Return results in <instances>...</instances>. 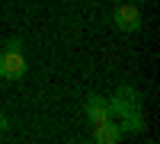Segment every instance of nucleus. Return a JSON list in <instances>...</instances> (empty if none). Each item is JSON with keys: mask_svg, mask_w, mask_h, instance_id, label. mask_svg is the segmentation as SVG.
Here are the masks:
<instances>
[{"mask_svg": "<svg viewBox=\"0 0 160 144\" xmlns=\"http://www.w3.org/2000/svg\"><path fill=\"white\" fill-rule=\"evenodd\" d=\"M112 22H115V29H122V32H141V10L138 7H131V3H122L118 0V7L112 10Z\"/></svg>", "mask_w": 160, "mask_h": 144, "instance_id": "nucleus-2", "label": "nucleus"}, {"mask_svg": "<svg viewBox=\"0 0 160 144\" xmlns=\"http://www.w3.org/2000/svg\"><path fill=\"white\" fill-rule=\"evenodd\" d=\"M7 48H13V51H22V38H10V42H7Z\"/></svg>", "mask_w": 160, "mask_h": 144, "instance_id": "nucleus-6", "label": "nucleus"}, {"mask_svg": "<svg viewBox=\"0 0 160 144\" xmlns=\"http://www.w3.org/2000/svg\"><path fill=\"white\" fill-rule=\"evenodd\" d=\"M0 77H3V80H22V77H26V58H22V51L7 48L3 55H0Z\"/></svg>", "mask_w": 160, "mask_h": 144, "instance_id": "nucleus-3", "label": "nucleus"}, {"mask_svg": "<svg viewBox=\"0 0 160 144\" xmlns=\"http://www.w3.org/2000/svg\"><path fill=\"white\" fill-rule=\"evenodd\" d=\"M7 128H10V119H7L3 112H0V135H7Z\"/></svg>", "mask_w": 160, "mask_h": 144, "instance_id": "nucleus-7", "label": "nucleus"}, {"mask_svg": "<svg viewBox=\"0 0 160 144\" xmlns=\"http://www.w3.org/2000/svg\"><path fill=\"white\" fill-rule=\"evenodd\" d=\"M87 119H90L93 125H99V122H106V119H112L109 99H106V96H96V93H93V96L87 99Z\"/></svg>", "mask_w": 160, "mask_h": 144, "instance_id": "nucleus-5", "label": "nucleus"}, {"mask_svg": "<svg viewBox=\"0 0 160 144\" xmlns=\"http://www.w3.org/2000/svg\"><path fill=\"white\" fill-rule=\"evenodd\" d=\"M115 3H118V0H115Z\"/></svg>", "mask_w": 160, "mask_h": 144, "instance_id": "nucleus-8", "label": "nucleus"}, {"mask_svg": "<svg viewBox=\"0 0 160 144\" xmlns=\"http://www.w3.org/2000/svg\"><path fill=\"white\" fill-rule=\"evenodd\" d=\"M122 125L118 122H112V119H106V122H99L96 128H93V141L96 144H115V141H122Z\"/></svg>", "mask_w": 160, "mask_h": 144, "instance_id": "nucleus-4", "label": "nucleus"}, {"mask_svg": "<svg viewBox=\"0 0 160 144\" xmlns=\"http://www.w3.org/2000/svg\"><path fill=\"white\" fill-rule=\"evenodd\" d=\"M112 115H118L122 122V132H141L144 128V112H141V93L131 87H118L115 99H109Z\"/></svg>", "mask_w": 160, "mask_h": 144, "instance_id": "nucleus-1", "label": "nucleus"}]
</instances>
